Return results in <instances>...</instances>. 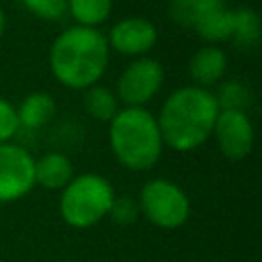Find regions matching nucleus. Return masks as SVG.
<instances>
[{
	"mask_svg": "<svg viewBox=\"0 0 262 262\" xmlns=\"http://www.w3.org/2000/svg\"><path fill=\"white\" fill-rule=\"evenodd\" d=\"M217 115L219 106L213 92L190 84L168 94L156 121L164 145L176 151H190L213 135Z\"/></svg>",
	"mask_w": 262,
	"mask_h": 262,
	"instance_id": "nucleus-1",
	"label": "nucleus"
},
{
	"mask_svg": "<svg viewBox=\"0 0 262 262\" xmlns=\"http://www.w3.org/2000/svg\"><path fill=\"white\" fill-rule=\"evenodd\" d=\"M106 37L92 27H68L51 43L49 68L55 80L72 90L98 84L108 66Z\"/></svg>",
	"mask_w": 262,
	"mask_h": 262,
	"instance_id": "nucleus-2",
	"label": "nucleus"
},
{
	"mask_svg": "<svg viewBox=\"0 0 262 262\" xmlns=\"http://www.w3.org/2000/svg\"><path fill=\"white\" fill-rule=\"evenodd\" d=\"M111 151L131 172L154 168L162 156L164 141L156 117L143 106H125L108 121Z\"/></svg>",
	"mask_w": 262,
	"mask_h": 262,
	"instance_id": "nucleus-3",
	"label": "nucleus"
},
{
	"mask_svg": "<svg viewBox=\"0 0 262 262\" xmlns=\"http://www.w3.org/2000/svg\"><path fill=\"white\" fill-rule=\"evenodd\" d=\"M113 199V184L104 176L84 172L80 176H74L61 188L59 215L70 227L86 229L108 215Z\"/></svg>",
	"mask_w": 262,
	"mask_h": 262,
	"instance_id": "nucleus-4",
	"label": "nucleus"
},
{
	"mask_svg": "<svg viewBox=\"0 0 262 262\" xmlns=\"http://www.w3.org/2000/svg\"><path fill=\"white\" fill-rule=\"evenodd\" d=\"M141 215L160 229H176L186 223L190 215V201L186 192L172 180H147L137 199Z\"/></svg>",
	"mask_w": 262,
	"mask_h": 262,
	"instance_id": "nucleus-5",
	"label": "nucleus"
},
{
	"mask_svg": "<svg viewBox=\"0 0 262 262\" xmlns=\"http://www.w3.org/2000/svg\"><path fill=\"white\" fill-rule=\"evenodd\" d=\"M162 84V63L151 57H137L121 72L117 80V98L125 106H143L160 92Z\"/></svg>",
	"mask_w": 262,
	"mask_h": 262,
	"instance_id": "nucleus-6",
	"label": "nucleus"
},
{
	"mask_svg": "<svg viewBox=\"0 0 262 262\" xmlns=\"http://www.w3.org/2000/svg\"><path fill=\"white\" fill-rule=\"evenodd\" d=\"M35 186L33 156L8 141L0 143V203H12L27 196Z\"/></svg>",
	"mask_w": 262,
	"mask_h": 262,
	"instance_id": "nucleus-7",
	"label": "nucleus"
},
{
	"mask_svg": "<svg viewBox=\"0 0 262 262\" xmlns=\"http://www.w3.org/2000/svg\"><path fill=\"white\" fill-rule=\"evenodd\" d=\"M213 135L227 160H244L254 147V125L244 111H219Z\"/></svg>",
	"mask_w": 262,
	"mask_h": 262,
	"instance_id": "nucleus-8",
	"label": "nucleus"
},
{
	"mask_svg": "<svg viewBox=\"0 0 262 262\" xmlns=\"http://www.w3.org/2000/svg\"><path fill=\"white\" fill-rule=\"evenodd\" d=\"M158 41V29L151 20L143 16H127L117 20L106 37L108 49H115L121 55H145Z\"/></svg>",
	"mask_w": 262,
	"mask_h": 262,
	"instance_id": "nucleus-9",
	"label": "nucleus"
},
{
	"mask_svg": "<svg viewBox=\"0 0 262 262\" xmlns=\"http://www.w3.org/2000/svg\"><path fill=\"white\" fill-rule=\"evenodd\" d=\"M227 70V57L225 51L217 45H205L201 47L188 61V74L194 80V86L207 88L217 84Z\"/></svg>",
	"mask_w": 262,
	"mask_h": 262,
	"instance_id": "nucleus-10",
	"label": "nucleus"
},
{
	"mask_svg": "<svg viewBox=\"0 0 262 262\" xmlns=\"http://www.w3.org/2000/svg\"><path fill=\"white\" fill-rule=\"evenodd\" d=\"M72 178L74 166L68 160V156L59 151H49L35 160V184L49 190H61Z\"/></svg>",
	"mask_w": 262,
	"mask_h": 262,
	"instance_id": "nucleus-11",
	"label": "nucleus"
},
{
	"mask_svg": "<svg viewBox=\"0 0 262 262\" xmlns=\"http://www.w3.org/2000/svg\"><path fill=\"white\" fill-rule=\"evenodd\" d=\"M55 115V100L47 92H31L16 106V117L25 129H41Z\"/></svg>",
	"mask_w": 262,
	"mask_h": 262,
	"instance_id": "nucleus-12",
	"label": "nucleus"
},
{
	"mask_svg": "<svg viewBox=\"0 0 262 262\" xmlns=\"http://www.w3.org/2000/svg\"><path fill=\"white\" fill-rule=\"evenodd\" d=\"M84 108L90 117L108 123L119 111V98L108 86L92 84L84 92Z\"/></svg>",
	"mask_w": 262,
	"mask_h": 262,
	"instance_id": "nucleus-13",
	"label": "nucleus"
},
{
	"mask_svg": "<svg viewBox=\"0 0 262 262\" xmlns=\"http://www.w3.org/2000/svg\"><path fill=\"white\" fill-rule=\"evenodd\" d=\"M113 0H68V12L80 27L96 29L108 18Z\"/></svg>",
	"mask_w": 262,
	"mask_h": 262,
	"instance_id": "nucleus-14",
	"label": "nucleus"
},
{
	"mask_svg": "<svg viewBox=\"0 0 262 262\" xmlns=\"http://www.w3.org/2000/svg\"><path fill=\"white\" fill-rule=\"evenodd\" d=\"M199 37H203L205 41H223L229 39L233 33V10L229 8H217L211 14H207L205 18H201L194 27H192Z\"/></svg>",
	"mask_w": 262,
	"mask_h": 262,
	"instance_id": "nucleus-15",
	"label": "nucleus"
},
{
	"mask_svg": "<svg viewBox=\"0 0 262 262\" xmlns=\"http://www.w3.org/2000/svg\"><path fill=\"white\" fill-rule=\"evenodd\" d=\"M223 6H225V0H180L172 4L170 14L174 23L182 27H194L201 18H205L207 14Z\"/></svg>",
	"mask_w": 262,
	"mask_h": 262,
	"instance_id": "nucleus-16",
	"label": "nucleus"
},
{
	"mask_svg": "<svg viewBox=\"0 0 262 262\" xmlns=\"http://www.w3.org/2000/svg\"><path fill=\"white\" fill-rule=\"evenodd\" d=\"M219 111H244L252 104V92L250 88L239 80H229L219 86L217 92H213Z\"/></svg>",
	"mask_w": 262,
	"mask_h": 262,
	"instance_id": "nucleus-17",
	"label": "nucleus"
},
{
	"mask_svg": "<svg viewBox=\"0 0 262 262\" xmlns=\"http://www.w3.org/2000/svg\"><path fill=\"white\" fill-rule=\"evenodd\" d=\"M231 37L235 39L237 45L242 47H252L260 39V16L252 8H239L233 12V33Z\"/></svg>",
	"mask_w": 262,
	"mask_h": 262,
	"instance_id": "nucleus-18",
	"label": "nucleus"
},
{
	"mask_svg": "<svg viewBox=\"0 0 262 262\" xmlns=\"http://www.w3.org/2000/svg\"><path fill=\"white\" fill-rule=\"evenodd\" d=\"M25 8L43 20H61L68 12V0H23Z\"/></svg>",
	"mask_w": 262,
	"mask_h": 262,
	"instance_id": "nucleus-19",
	"label": "nucleus"
},
{
	"mask_svg": "<svg viewBox=\"0 0 262 262\" xmlns=\"http://www.w3.org/2000/svg\"><path fill=\"white\" fill-rule=\"evenodd\" d=\"M108 215L119 225H131V223H135L139 219L141 211H139V205H137L135 199H131V196H115L113 205L108 209Z\"/></svg>",
	"mask_w": 262,
	"mask_h": 262,
	"instance_id": "nucleus-20",
	"label": "nucleus"
},
{
	"mask_svg": "<svg viewBox=\"0 0 262 262\" xmlns=\"http://www.w3.org/2000/svg\"><path fill=\"white\" fill-rule=\"evenodd\" d=\"M18 129L20 123L16 117V106L0 96V143H8Z\"/></svg>",
	"mask_w": 262,
	"mask_h": 262,
	"instance_id": "nucleus-21",
	"label": "nucleus"
},
{
	"mask_svg": "<svg viewBox=\"0 0 262 262\" xmlns=\"http://www.w3.org/2000/svg\"><path fill=\"white\" fill-rule=\"evenodd\" d=\"M4 29H6V14H4V10L0 8V37L4 35Z\"/></svg>",
	"mask_w": 262,
	"mask_h": 262,
	"instance_id": "nucleus-22",
	"label": "nucleus"
},
{
	"mask_svg": "<svg viewBox=\"0 0 262 262\" xmlns=\"http://www.w3.org/2000/svg\"><path fill=\"white\" fill-rule=\"evenodd\" d=\"M168 2H170V4H174V2H180V0H168Z\"/></svg>",
	"mask_w": 262,
	"mask_h": 262,
	"instance_id": "nucleus-23",
	"label": "nucleus"
}]
</instances>
